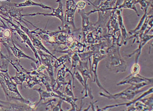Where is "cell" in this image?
Returning a JSON list of instances; mask_svg holds the SVG:
<instances>
[{
    "label": "cell",
    "instance_id": "7",
    "mask_svg": "<svg viewBox=\"0 0 153 111\" xmlns=\"http://www.w3.org/2000/svg\"><path fill=\"white\" fill-rule=\"evenodd\" d=\"M6 104L5 106L1 105V109H5V111H27V110H32L31 107L29 105L26 104H13L12 103H9L8 102L4 103Z\"/></svg>",
    "mask_w": 153,
    "mask_h": 111
},
{
    "label": "cell",
    "instance_id": "16",
    "mask_svg": "<svg viewBox=\"0 0 153 111\" xmlns=\"http://www.w3.org/2000/svg\"><path fill=\"white\" fill-rule=\"evenodd\" d=\"M125 2H124L123 5L120 6L119 7L120 8H128L133 9L137 12L136 8L134 7V5H133L134 1H125Z\"/></svg>",
    "mask_w": 153,
    "mask_h": 111
},
{
    "label": "cell",
    "instance_id": "13",
    "mask_svg": "<svg viewBox=\"0 0 153 111\" xmlns=\"http://www.w3.org/2000/svg\"><path fill=\"white\" fill-rule=\"evenodd\" d=\"M70 55H65L63 56L62 57H60L59 58H57L56 62H55L54 65V67L55 68H58L59 67L61 66L62 64H63L64 63L66 62L67 60L68 59H70Z\"/></svg>",
    "mask_w": 153,
    "mask_h": 111
},
{
    "label": "cell",
    "instance_id": "4",
    "mask_svg": "<svg viewBox=\"0 0 153 111\" xmlns=\"http://www.w3.org/2000/svg\"><path fill=\"white\" fill-rule=\"evenodd\" d=\"M76 5L73 1H68L66 2V10L65 14V20L67 23L72 25L76 29L74 23V16L76 10Z\"/></svg>",
    "mask_w": 153,
    "mask_h": 111
},
{
    "label": "cell",
    "instance_id": "10",
    "mask_svg": "<svg viewBox=\"0 0 153 111\" xmlns=\"http://www.w3.org/2000/svg\"><path fill=\"white\" fill-rule=\"evenodd\" d=\"M66 67L65 65H63V67L61 68L59 72H58V75H57V83L58 84L56 90L59 88H61L62 86H63L65 84V74L66 72L65 69L66 68Z\"/></svg>",
    "mask_w": 153,
    "mask_h": 111
},
{
    "label": "cell",
    "instance_id": "6",
    "mask_svg": "<svg viewBox=\"0 0 153 111\" xmlns=\"http://www.w3.org/2000/svg\"><path fill=\"white\" fill-rule=\"evenodd\" d=\"M59 1V6L58 8L56 9H54L52 8L53 10V12L51 13L50 14H46V13H34V14H26V15H22V16H35V15H43L44 16H51L56 17L57 18H59L60 21H62V23L64 22V15L63 13L62 10V4L61 1Z\"/></svg>",
    "mask_w": 153,
    "mask_h": 111
},
{
    "label": "cell",
    "instance_id": "14",
    "mask_svg": "<svg viewBox=\"0 0 153 111\" xmlns=\"http://www.w3.org/2000/svg\"><path fill=\"white\" fill-rule=\"evenodd\" d=\"M34 90L37 91H38V92H39V94L41 95V99L39 100V103H40V102H41V101L42 100H44L45 99L49 98V97H52V96H53L52 93L51 94L50 92H47L46 91H44L41 90V88H39V89H34Z\"/></svg>",
    "mask_w": 153,
    "mask_h": 111
},
{
    "label": "cell",
    "instance_id": "22",
    "mask_svg": "<svg viewBox=\"0 0 153 111\" xmlns=\"http://www.w3.org/2000/svg\"><path fill=\"white\" fill-rule=\"evenodd\" d=\"M4 35L6 38H9L10 36V33L9 30H6L4 33H1V36Z\"/></svg>",
    "mask_w": 153,
    "mask_h": 111
},
{
    "label": "cell",
    "instance_id": "18",
    "mask_svg": "<svg viewBox=\"0 0 153 111\" xmlns=\"http://www.w3.org/2000/svg\"><path fill=\"white\" fill-rule=\"evenodd\" d=\"M71 80H70V82L68 83L67 86L65 88V92L67 95L68 96H71V97H74V95L72 92V89H71Z\"/></svg>",
    "mask_w": 153,
    "mask_h": 111
},
{
    "label": "cell",
    "instance_id": "21",
    "mask_svg": "<svg viewBox=\"0 0 153 111\" xmlns=\"http://www.w3.org/2000/svg\"><path fill=\"white\" fill-rule=\"evenodd\" d=\"M76 7L79 9V10H82L85 8L86 6V3L85 1H80L78 2L76 4Z\"/></svg>",
    "mask_w": 153,
    "mask_h": 111
},
{
    "label": "cell",
    "instance_id": "20",
    "mask_svg": "<svg viewBox=\"0 0 153 111\" xmlns=\"http://www.w3.org/2000/svg\"><path fill=\"white\" fill-rule=\"evenodd\" d=\"M79 61V58L78 54H77V53H75L74 56H73V60H72V68L73 67L75 68Z\"/></svg>",
    "mask_w": 153,
    "mask_h": 111
},
{
    "label": "cell",
    "instance_id": "3",
    "mask_svg": "<svg viewBox=\"0 0 153 111\" xmlns=\"http://www.w3.org/2000/svg\"><path fill=\"white\" fill-rule=\"evenodd\" d=\"M4 18V20H6L7 22H9L10 24L12 25L13 27H14V30L16 31L18 34L21 36V38H22V41H23V43H26V44H28V45L30 46V47L31 48V50H33V52H34L36 58L39 60V63L41 64H42L41 59L39 58V57L38 53L37 51L35 50V47L33 45L31 40L28 37L29 36L26 34L25 31H22L21 29L19 28V26H17L16 25L14 24H13V23L10 22V20H8V19H6V18Z\"/></svg>",
    "mask_w": 153,
    "mask_h": 111
},
{
    "label": "cell",
    "instance_id": "19",
    "mask_svg": "<svg viewBox=\"0 0 153 111\" xmlns=\"http://www.w3.org/2000/svg\"><path fill=\"white\" fill-rule=\"evenodd\" d=\"M139 70H140V67H139V65L137 64V63L134 64L133 66L132 69H131L132 75H133V76H136L137 75H138Z\"/></svg>",
    "mask_w": 153,
    "mask_h": 111
},
{
    "label": "cell",
    "instance_id": "8",
    "mask_svg": "<svg viewBox=\"0 0 153 111\" xmlns=\"http://www.w3.org/2000/svg\"><path fill=\"white\" fill-rule=\"evenodd\" d=\"M39 54L41 57L42 61V63L43 65L45 66L46 67V70H47L49 75H50L51 78V80H52V83H53L54 78H53V70H52V66L51 64V57L53 56H49V55H46L44 54L41 51H39L38 52ZM55 58H56L55 57Z\"/></svg>",
    "mask_w": 153,
    "mask_h": 111
},
{
    "label": "cell",
    "instance_id": "15",
    "mask_svg": "<svg viewBox=\"0 0 153 111\" xmlns=\"http://www.w3.org/2000/svg\"><path fill=\"white\" fill-rule=\"evenodd\" d=\"M83 30L84 34L85 33L84 36H86L88 31V29H89V22H88V17L86 16V15L83 16Z\"/></svg>",
    "mask_w": 153,
    "mask_h": 111
},
{
    "label": "cell",
    "instance_id": "9",
    "mask_svg": "<svg viewBox=\"0 0 153 111\" xmlns=\"http://www.w3.org/2000/svg\"><path fill=\"white\" fill-rule=\"evenodd\" d=\"M13 6L16 8H20V7H28V6H39L42 8L44 9H52V8L49 7V6H46L44 5L41 4H37L36 2H33L32 1H30V0H27L25 2L23 3H21V4H13Z\"/></svg>",
    "mask_w": 153,
    "mask_h": 111
},
{
    "label": "cell",
    "instance_id": "11",
    "mask_svg": "<svg viewBox=\"0 0 153 111\" xmlns=\"http://www.w3.org/2000/svg\"><path fill=\"white\" fill-rule=\"evenodd\" d=\"M12 42H13V47H10V49H11L12 51H13V54L15 56V57H17V58H29V59H31V60H33L34 61L36 62V60L33 59V58H30V57H29V56L26 55L25 54L23 53V52H22L21 50L18 49V48L15 45L14 42L12 41Z\"/></svg>",
    "mask_w": 153,
    "mask_h": 111
},
{
    "label": "cell",
    "instance_id": "12",
    "mask_svg": "<svg viewBox=\"0 0 153 111\" xmlns=\"http://www.w3.org/2000/svg\"><path fill=\"white\" fill-rule=\"evenodd\" d=\"M28 75L25 74L23 72H20L19 74L16 73V75L14 77H12V79L15 81V83L17 84H21L22 85V83L23 81H26L27 79Z\"/></svg>",
    "mask_w": 153,
    "mask_h": 111
},
{
    "label": "cell",
    "instance_id": "2",
    "mask_svg": "<svg viewBox=\"0 0 153 111\" xmlns=\"http://www.w3.org/2000/svg\"><path fill=\"white\" fill-rule=\"evenodd\" d=\"M11 6V4L6 3V4L1 5V15H6L8 17L13 18L21 21L22 15L21 14V12L22 9H17L16 7Z\"/></svg>",
    "mask_w": 153,
    "mask_h": 111
},
{
    "label": "cell",
    "instance_id": "17",
    "mask_svg": "<svg viewBox=\"0 0 153 111\" xmlns=\"http://www.w3.org/2000/svg\"><path fill=\"white\" fill-rule=\"evenodd\" d=\"M135 106L137 110H140V111L149 110V107H147L146 105H145L144 104H142L140 102H137Z\"/></svg>",
    "mask_w": 153,
    "mask_h": 111
},
{
    "label": "cell",
    "instance_id": "1",
    "mask_svg": "<svg viewBox=\"0 0 153 111\" xmlns=\"http://www.w3.org/2000/svg\"><path fill=\"white\" fill-rule=\"evenodd\" d=\"M1 84L5 95H6L7 101L16 100L23 102L28 104L31 107L33 104L29 101L26 100L20 95L18 90L16 84L12 81V78L9 75L8 70L1 71Z\"/></svg>",
    "mask_w": 153,
    "mask_h": 111
},
{
    "label": "cell",
    "instance_id": "5",
    "mask_svg": "<svg viewBox=\"0 0 153 111\" xmlns=\"http://www.w3.org/2000/svg\"><path fill=\"white\" fill-rule=\"evenodd\" d=\"M19 24L21 29H22L23 31H25V33H26L27 34V35L30 37V38L31 42H33V45L35 47V48L38 49V50H43V51H45V52L48 53L50 55L54 57V56L43 45H42L41 41H40L39 38H38L36 36H34V35L33 34V33H31V31H29L27 28L22 26L20 23H19Z\"/></svg>",
    "mask_w": 153,
    "mask_h": 111
}]
</instances>
